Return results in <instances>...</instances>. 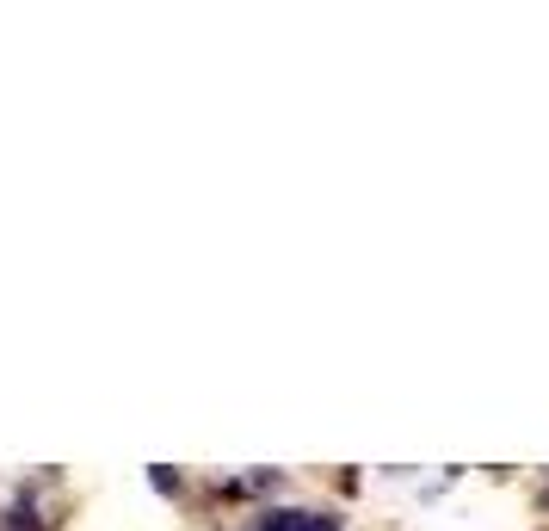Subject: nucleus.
Listing matches in <instances>:
<instances>
[{
	"instance_id": "nucleus-1",
	"label": "nucleus",
	"mask_w": 549,
	"mask_h": 531,
	"mask_svg": "<svg viewBox=\"0 0 549 531\" xmlns=\"http://www.w3.org/2000/svg\"><path fill=\"white\" fill-rule=\"evenodd\" d=\"M260 531H340L334 513H266Z\"/></svg>"
},
{
	"instance_id": "nucleus-2",
	"label": "nucleus",
	"mask_w": 549,
	"mask_h": 531,
	"mask_svg": "<svg viewBox=\"0 0 549 531\" xmlns=\"http://www.w3.org/2000/svg\"><path fill=\"white\" fill-rule=\"evenodd\" d=\"M7 531H44V525H38V513H31V501H19V507L7 513Z\"/></svg>"
}]
</instances>
